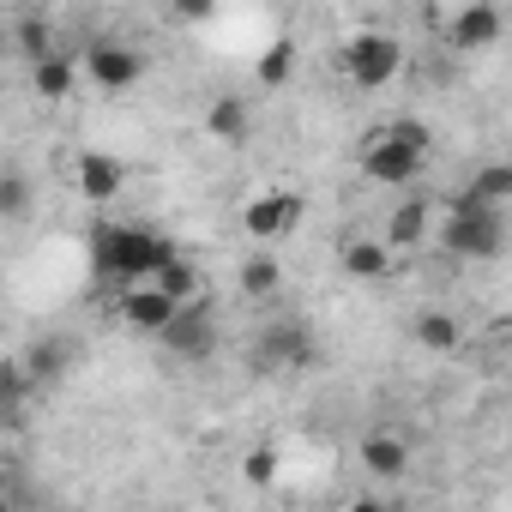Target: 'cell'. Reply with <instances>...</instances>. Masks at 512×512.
<instances>
[{"label": "cell", "instance_id": "1", "mask_svg": "<svg viewBox=\"0 0 512 512\" xmlns=\"http://www.w3.org/2000/svg\"><path fill=\"white\" fill-rule=\"evenodd\" d=\"M175 241L145 229V223H97L91 229V260H97V278L133 290V284H151L169 260H175Z\"/></svg>", "mask_w": 512, "mask_h": 512}, {"label": "cell", "instance_id": "2", "mask_svg": "<svg viewBox=\"0 0 512 512\" xmlns=\"http://www.w3.org/2000/svg\"><path fill=\"white\" fill-rule=\"evenodd\" d=\"M362 175L374 187H410L428 163V127L422 121H386V127H368L362 133V151H356Z\"/></svg>", "mask_w": 512, "mask_h": 512}, {"label": "cell", "instance_id": "3", "mask_svg": "<svg viewBox=\"0 0 512 512\" xmlns=\"http://www.w3.org/2000/svg\"><path fill=\"white\" fill-rule=\"evenodd\" d=\"M428 241L452 260H494L506 247V211H446V223Z\"/></svg>", "mask_w": 512, "mask_h": 512}, {"label": "cell", "instance_id": "4", "mask_svg": "<svg viewBox=\"0 0 512 512\" xmlns=\"http://www.w3.org/2000/svg\"><path fill=\"white\" fill-rule=\"evenodd\" d=\"M344 73H350V85H362V91H386V85L404 73V43H398L392 31H356V37L344 43Z\"/></svg>", "mask_w": 512, "mask_h": 512}, {"label": "cell", "instance_id": "5", "mask_svg": "<svg viewBox=\"0 0 512 512\" xmlns=\"http://www.w3.org/2000/svg\"><path fill=\"white\" fill-rule=\"evenodd\" d=\"M302 217H308V205H302V193H290V187H272V193H260V199L241 205V229H247V241H260V247L284 241Z\"/></svg>", "mask_w": 512, "mask_h": 512}, {"label": "cell", "instance_id": "6", "mask_svg": "<svg viewBox=\"0 0 512 512\" xmlns=\"http://www.w3.org/2000/svg\"><path fill=\"white\" fill-rule=\"evenodd\" d=\"M85 79L97 91H133L145 79V55L133 43H115V37H97L85 43Z\"/></svg>", "mask_w": 512, "mask_h": 512}, {"label": "cell", "instance_id": "7", "mask_svg": "<svg viewBox=\"0 0 512 512\" xmlns=\"http://www.w3.org/2000/svg\"><path fill=\"white\" fill-rule=\"evenodd\" d=\"M157 344L175 350V356H187V362H205V356L217 350V314H211V302L199 296V302L175 308V320H169V332H163Z\"/></svg>", "mask_w": 512, "mask_h": 512}, {"label": "cell", "instance_id": "8", "mask_svg": "<svg viewBox=\"0 0 512 512\" xmlns=\"http://www.w3.org/2000/svg\"><path fill=\"white\" fill-rule=\"evenodd\" d=\"M127 181H133V169L115 151H79V163H73V187L91 205H109L115 193H127Z\"/></svg>", "mask_w": 512, "mask_h": 512}, {"label": "cell", "instance_id": "9", "mask_svg": "<svg viewBox=\"0 0 512 512\" xmlns=\"http://www.w3.org/2000/svg\"><path fill=\"white\" fill-rule=\"evenodd\" d=\"M428 235H434V205H428L422 193H410L404 205H392L380 247H386L392 260H398V253H416V247H428Z\"/></svg>", "mask_w": 512, "mask_h": 512}, {"label": "cell", "instance_id": "10", "mask_svg": "<svg viewBox=\"0 0 512 512\" xmlns=\"http://www.w3.org/2000/svg\"><path fill=\"white\" fill-rule=\"evenodd\" d=\"M500 31H506V13L488 7V0H470L446 19V49H494Z\"/></svg>", "mask_w": 512, "mask_h": 512}, {"label": "cell", "instance_id": "11", "mask_svg": "<svg viewBox=\"0 0 512 512\" xmlns=\"http://www.w3.org/2000/svg\"><path fill=\"white\" fill-rule=\"evenodd\" d=\"M512 199V163H488L464 181V193L446 199V211H506Z\"/></svg>", "mask_w": 512, "mask_h": 512}, {"label": "cell", "instance_id": "12", "mask_svg": "<svg viewBox=\"0 0 512 512\" xmlns=\"http://www.w3.org/2000/svg\"><path fill=\"white\" fill-rule=\"evenodd\" d=\"M169 320H175V302H169L163 290H151V284L121 290V326H133L139 338H163Z\"/></svg>", "mask_w": 512, "mask_h": 512}, {"label": "cell", "instance_id": "13", "mask_svg": "<svg viewBox=\"0 0 512 512\" xmlns=\"http://www.w3.org/2000/svg\"><path fill=\"white\" fill-rule=\"evenodd\" d=\"M356 458H362V470H368V476H380V482H398V476L410 470V440H404L398 428H374V434H362Z\"/></svg>", "mask_w": 512, "mask_h": 512}, {"label": "cell", "instance_id": "14", "mask_svg": "<svg viewBox=\"0 0 512 512\" xmlns=\"http://www.w3.org/2000/svg\"><path fill=\"white\" fill-rule=\"evenodd\" d=\"M31 91L43 97V103H67L73 91H79V61L73 55H43V61H31Z\"/></svg>", "mask_w": 512, "mask_h": 512}, {"label": "cell", "instance_id": "15", "mask_svg": "<svg viewBox=\"0 0 512 512\" xmlns=\"http://www.w3.org/2000/svg\"><path fill=\"white\" fill-rule=\"evenodd\" d=\"M338 266H344V278H356V284H380V278L392 272V253H386L380 241H368V235H350V241L338 247Z\"/></svg>", "mask_w": 512, "mask_h": 512}, {"label": "cell", "instance_id": "16", "mask_svg": "<svg viewBox=\"0 0 512 512\" xmlns=\"http://www.w3.org/2000/svg\"><path fill=\"white\" fill-rule=\"evenodd\" d=\"M308 356H314V344H308V332L296 320L260 332V368H290V362H308Z\"/></svg>", "mask_w": 512, "mask_h": 512}, {"label": "cell", "instance_id": "17", "mask_svg": "<svg viewBox=\"0 0 512 512\" xmlns=\"http://www.w3.org/2000/svg\"><path fill=\"white\" fill-rule=\"evenodd\" d=\"M67 362H73V344H67V338H37V344L19 356V368H25L31 392H37V386H55V380L67 374Z\"/></svg>", "mask_w": 512, "mask_h": 512}, {"label": "cell", "instance_id": "18", "mask_svg": "<svg viewBox=\"0 0 512 512\" xmlns=\"http://www.w3.org/2000/svg\"><path fill=\"white\" fill-rule=\"evenodd\" d=\"M410 338H416V350H428V356H452L458 338H464V326H458L446 308H422V314L410 320Z\"/></svg>", "mask_w": 512, "mask_h": 512}, {"label": "cell", "instance_id": "19", "mask_svg": "<svg viewBox=\"0 0 512 512\" xmlns=\"http://www.w3.org/2000/svg\"><path fill=\"white\" fill-rule=\"evenodd\" d=\"M235 284H241V296H247V302H266V296H278V290H284V266H278V253H272V247L247 253Z\"/></svg>", "mask_w": 512, "mask_h": 512}, {"label": "cell", "instance_id": "20", "mask_svg": "<svg viewBox=\"0 0 512 512\" xmlns=\"http://www.w3.org/2000/svg\"><path fill=\"white\" fill-rule=\"evenodd\" d=\"M205 133H211L217 145H247V133H253L247 103H241V97H211V109H205Z\"/></svg>", "mask_w": 512, "mask_h": 512}, {"label": "cell", "instance_id": "21", "mask_svg": "<svg viewBox=\"0 0 512 512\" xmlns=\"http://www.w3.org/2000/svg\"><path fill=\"white\" fill-rule=\"evenodd\" d=\"M151 290H163L175 308H187V302H199V290H205V278H199V266L187 260V253H175V260L151 278Z\"/></svg>", "mask_w": 512, "mask_h": 512}, {"label": "cell", "instance_id": "22", "mask_svg": "<svg viewBox=\"0 0 512 512\" xmlns=\"http://www.w3.org/2000/svg\"><path fill=\"white\" fill-rule=\"evenodd\" d=\"M253 73H260V85H266V91L290 85V73H296V43H290V37H278V43L260 55V67H253Z\"/></svg>", "mask_w": 512, "mask_h": 512}, {"label": "cell", "instance_id": "23", "mask_svg": "<svg viewBox=\"0 0 512 512\" xmlns=\"http://www.w3.org/2000/svg\"><path fill=\"white\" fill-rule=\"evenodd\" d=\"M0 217H7V223L31 217V181L19 169H0Z\"/></svg>", "mask_w": 512, "mask_h": 512}, {"label": "cell", "instance_id": "24", "mask_svg": "<svg viewBox=\"0 0 512 512\" xmlns=\"http://www.w3.org/2000/svg\"><path fill=\"white\" fill-rule=\"evenodd\" d=\"M278 464H284V458H278V446H253V452L241 458V482H247V488H272Z\"/></svg>", "mask_w": 512, "mask_h": 512}, {"label": "cell", "instance_id": "25", "mask_svg": "<svg viewBox=\"0 0 512 512\" xmlns=\"http://www.w3.org/2000/svg\"><path fill=\"white\" fill-rule=\"evenodd\" d=\"M25 398H31V380H25V368H19V356H13V362H0V410H7V416H13V410H19Z\"/></svg>", "mask_w": 512, "mask_h": 512}, {"label": "cell", "instance_id": "26", "mask_svg": "<svg viewBox=\"0 0 512 512\" xmlns=\"http://www.w3.org/2000/svg\"><path fill=\"white\" fill-rule=\"evenodd\" d=\"M19 49H25V61L55 55V31H49V19H19Z\"/></svg>", "mask_w": 512, "mask_h": 512}, {"label": "cell", "instance_id": "27", "mask_svg": "<svg viewBox=\"0 0 512 512\" xmlns=\"http://www.w3.org/2000/svg\"><path fill=\"white\" fill-rule=\"evenodd\" d=\"M344 512H404V506H398V500H380V494H356Z\"/></svg>", "mask_w": 512, "mask_h": 512}, {"label": "cell", "instance_id": "28", "mask_svg": "<svg viewBox=\"0 0 512 512\" xmlns=\"http://www.w3.org/2000/svg\"><path fill=\"white\" fill-rule=\"evenodd\" d=\"M0 512H13V500H7V494H0Z\"/></svg>", "mask_w": 512, "mask_h": 512}]
</instances>
